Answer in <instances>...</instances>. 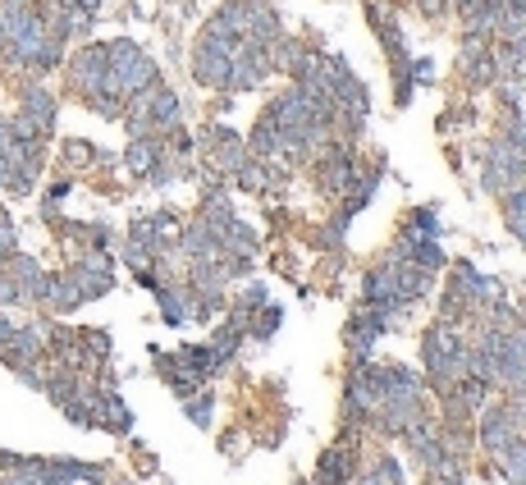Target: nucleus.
<instances>
[{
	"label": "nucleus",
	"instance_id": "obj_1",
	"mask_svg": "<svg viewBox=\"0 0 526 485\" xmlns=\"http://www.w3.org/2000/svg\"><path fill=\"white\" fill-rule=\"evenodd\" d=\"M481 444H485L490 453H504L508 444H517V417H513V408H494V412H485Z\"/></svg>",
	"mask_w": 526,
	"mask_h": 485
},
{
	"label": "nucleus",
	"instance_id": "obj_2",
	"mask_svg": "<svg viewBox=\"0 0 526 485\" xmlns=\"http://www.w3.org/2000/svg\"><path fill=\"white\" fill-rule=\"evenodd\" d=\"M74 74L87 92H106V46H87V51L78 55Z\"/></svg>",
	"mask_w": 526,
	"mask_h": 485
},
{
	"label": "nucleus",
	"instance_id": "obj_3",
	"mask_svg": "<svg viewBox=\"0 0 526 485\" xmlns=\"http://www.w3.org/2000/svg\"><path fill=\"white\" fill-rule=\"evenodd\" d=\"M499 458H504V472H508V481L526 485V444H522V440H517V444H508V449L499 453Z\"/></svg>",
	"mask_w": 526,
	"mask_h": 485
},
{
	"label": "nucleus",
	"instance_id": "obj_4",
	"mask_svg": "<svg viewBox=\"0 0 526 485\" xmlns=\"http://www.w3.org/2000/svg\"><path fill=\"white\" fill-rule=\"evenodd\" d=\"M129 161H133V170H147L151 161H156V142H147V138H138L129 147Z\"/></svg>",
	"mask_w": 526,
	"mask_h": 485
}]
</instances>
